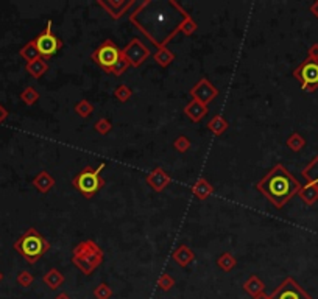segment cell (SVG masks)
Returning <instances> with one entry per match:
<instances>
[{
	"label": "cell",
	"mask_w": 318,
	"mask_h": 299,
	"mask_svg": "<svg viewBox=\"0 0 318 299\" xmlns=\"http://www.w3.org/2000/svg\"><path fill=\"white\" fill-rule=\"evenodd\" d=\"M187 16L189 13L175 0H145L130 14V22L162 49L176 36Z\"/></svg>",
	"instance_id": "6da1fadb"
},
{
	"label": "cell",
	"mask_w": 318,
	"mask_h": 299,
	"mask_svg": "<svg viewBox=\"0 0 318 299\" xmlns=\"http://www.w3.org/2000/svg\"><path fill=\"white\" fill-rule=\"evenodd\" d=\"M256 189L274 207L282 209L295 195H298L301 182L282 164H276L256 184Z\"/></svg>",
	"instance_id": "7a4b0ae2"
},
{
	"label": "cell",
	"mask_w": 318,
	"mask_h": 299,
	"mask_svg": "<svg viewBox=\"0 0 318 299\" xmlns=\"http://www.w3.org/2000/svg\"><path fill=\"white\" fill-rule=\"evenodd\" d=\"M13 246L30 265H34L52 248L50 242L34 228H28Z\"/></svg>",
	"instance_id": "3957f363"
},
{
	"label": "cell",
	"mask_w": 318,
	"mask_h": 299,
	"mask_svg": "<svg viewBox=\"0 0 318 299\" xmlns=\"http://www.w3.org/2000/svg\"><path fill=\"white\" fill-rule=\"evenodd\" d=\"M103 249L94 240H84L78 243L72 251V262L75 267L86 276L92 274L103 264Z\"/></svg>",
	"instance_id": "277c9868"
},
{
	"label": "cell",
	"mask_w": 318,
	"mask_h": 299,
	"mask_svg": "<svg viewBox=\"0 0 318 299\" xmlns=\"http://www.w3.org/2000/svg\"><path fill=\"white\" fill-rule=\"evenodd\" d=\"M103 168H104V162H101L98 165V168H92L91 165H86L80 173H77L72 178V185L86 200H91L104 185V179L100 176V172Z\"/></svg>",
	"instance_id": "5b68a950"
},
{
	"label": "cell",
	"mask_w": 318,
	"mask_h": 299,
	"mask_svg": "<svg viewBox=\"0 0 318 299\" xmlns=\"http://www.w3.org/2000/svg\"><path fill=\"white\" fill-rule=\"evenodd\" d=\"M120 58H122V50L111 39H104L91 55V59L98 67H101L106 73H111L113 67L119 62Z\"/></svg>",
	"instance_id": "8992f818"
},
{
	"label": "cell",
	"mask_w": 318,
	"mask_h": 299,
	"mask_svg": "<svg viewBox=\"0 0 318 299\" xmlns=\"http://www.w3.org/2000/svg\"><path fill=\"white\" fill-rule=\"evenodd\" d=\"M52 20H49L46 28L42 30L34 39H33V44L39 53V56L42 59H50L52 56H55L61 49H62V41L52 31Z\"/></svg>",
	"instance_id": "52a82bcc"
},
{
	"label": "cell",
	"mask_w": 318,
	"mask_h": 299,
	"mask_svg": "<svg viewBox=\"0 0 318 299\" xmlns=\"http://www.w3.org/2000/svg\"><path fill=\"white\" fill-rule=\"evenodd\" d=\"M293 77L300 81L301 89L306 92H315L318 89V61L306 58L293 70Z\"/></svg>",
	"instance_id": "ba28073f"
},
{
	"label": "cell",
	"mask_w": 318,
	"mask_h": 299,
	"mask_svg": "<svg viewBox=\"0 0 318 299\" xmlns=\"http://www.w3.org/2000/svg\"><path fill=\"white\" fill-rule=\"evenodd\" d=\"M150 55H152L150 49H148L147 46H144L142 41L137 39V38L131 39L122 50V56L128 61L130 67H134V69L140 67L142 64L150 58Z\"/></svg>",
	"instance_id": "9c48e42d"
},
{
	"label": "cell",
	"mask_w": 318,
	"mask_h": 299,
	"mask_svg": "<svg viewBox=\"0 0 318 299\" xmlns=\"http://www.w3.org/2000/svg\"><path fill=\"white\" fill-rule=\"evenodd\" d=\"M270 299H312V296L293 277H286L279 287L270 294Z\"/></svg>",
	"instance_id": "30bf717a"
},
{
	"label": "cell",
	"mask_w": 318,
	"mask_h": 299,
	"mask_svg": "<svg viewBox=\"0 0 318 299\" xmlns=\"http://www.w3.org/2000/svg\"><path fill=\"white\" fill-rule=\"evenodd\" d=\"M189 94H190V97H192V100H197V101L207 106L212 100L219 95V91L207 78H201L195 86L190 88Z\"/></svg>",
	"instance_id": "8fae6325"
},
{
	"label": "cell",
	"mask_w": 318,
	"mask_h": 299,
	"mask_svg": "<svg viewBox=\"0 0 318 299\" xmlns=\"http://www.w3.org/2000/svg\"><path fill=\"white\" fill-rule=\"evenodd\" d=\"M97 4L114 20H117L134 5V0H97Z\"/></svg>",
	"instance_id": "7c38bea8"
},
{
	"label": "cell",
	"mask_w": 318,
	"mask_h": 299,
	"mask_svg": "<svg viewBox=\"0 0 318 299\" xmlns=\"http://www.w3.org/2000/svg\"><path fill=\"white\" fill-rule=\"evenodd\" d=\"M145 181H147V184L150 185L155 192H158V194H159V192H164L168 185H170L172 176L168 175L164 168L156 167V168H153L152 172L147 175Z\"/></svg>",
	"instance_id": "4fadbf2b"
},
{
	"label": "cell",
	"mask_w": 318,
	"mask_h": 299,
	"mask_svg": "<svg viewBox=\"0 0 318 299\" xmlns=\"http://www.w3.org/2000/svg\"><path fill=\"white\" fill-rule=\"evenodd\" d=\"M184 114L192 120V122H201L204 119V116L207 114V106L197 101V100H190L186 106H184Z\"/></svg>",
	"instance_id": "5bb4252c"
},
{
	"label": "cell",
	"mask_w": 318,
	"mask_h": 299,
	"mask_svg": "<svg viewBox=\"0 0 318 299\" xmlns=\"http://www.w3.org/2000/svg\"><path fill=\"white\" fill-rule=\"evenodd\" d=\"M31 184L38 192H41V194H47V192H50L52 187L55 185V178L47 172V170H42V172H39L33 178Z\"/></svg>",
	"instance_id": "9a60e30c"
},
{
	"label": "cell",
	"mask_w": 318,
	"mask_h": 299,
	"mask_svg": "<svg viewBox=\"0 0 318 299\" xmlns=\"http://www.w3.org/2000/svg\"><path fill=\"white\" fill-rule=\"evenodd\" d=\"M172 259H173L181 268H186V267H189L190 264H192V262L195 260V254H194V251L190 249L187 245H181V246H178V248L173 251Z\"/></svg>",
	"instance_id": "2e32d148"
},
{
	"label": "cell",
	"mask_w": 318,
	"mask_h": 299,
	"mask_svg": "<svg viewBox=\"0 0 318 299\" xmlns=\"http://www.w3.org/2000/svg\"><path fill=\"white\" fill-rule=\"evenodd\" d=\"M25 69H27V72H28L30 77H33L34 80H39V78H42V77L47 73V70H49V62L39 56L34 61L27 62Z\"/></svg>",
	"instance_id": "e0dca14e"
},
{
	"label": "cell",
	"mask_w": 318,
	"mask_h": 299,
	"mask_svg": "<svg viewBox=\"0 0 318 299\" xmlns=\"http://www.w3.org/2000/svg\"><path fill=\"white\" fill-rule=\"evenodd\" d=\"M212 194H214V185H212L209 181H206L204 178H200L192 187V195L200 201L207 200Z\"/></svg>",
	"instance_id": "ac0fdd59"
},
{
	"label": "cell",
	"mask_w": 318,
	"mask_h": 299,
	"mask_svg": "<svg viewBox=\"0 0 318 299\" xmlns=\"http://www.w3.org/2000/svg\"><path fill=\"white\" fill-rule=\"evenodd\" d=\"M64 281H66L64 274H62V273H61L59 270H56V268L49 270V271L44 274V277H42V282H44L50 290H58L62 284H64Z\"/></svg>",
	"instance_id": "d6986e66"
},
{
	"label": "cell",
	"mask_w": 318,
	"mask_h": 299,
	"mask_svg": "<svg viewBox=\"0 0 318 299\" xmlns=\"http://www.w3.org/2000/svg\"><path fill=\"white\" fill-rule=\"evenodd\" d=\"M301 175L309 184H313L318 189V155L301 170Z\"/></svg>",
	"instance_id": "ffe728a7"
},
{
	"label": "cell",
	"mask_w": 318,
	"mask_h": 299,
	"mask_svg": "<svg viewBox=\"0 0 318 299\" xmlns=\"http://www.w3.org/2000/svg\"><path fill=\"white\" fill-rule=\"evenodd\" d=\"M298 197L303 200V203L306 206H313L318 201V189L313 184L307 182L306 185H301V189L298 192Z\"/></svg>",
	"instance_id": "44dd1931"
},
{
	"label": "cell",
	"mask_w": 318,
	"mask_h": 299,
	"mask_svg": "<svg viewBox=\"0 0 318 299\" xmlns=\"http://www.w3.org/2000/svg\"><path fill=\"white\" fill-rule=\"evenodd\" d=\"M243 290L254 297V296H258L259 293L265 291V284L259 279L256 274H251L243 284Z\"/></svg>",
	"instance_id": "7402d4cb"
},
{
	"label": "cell",
	"mask_w": 318,
	"mask_h": 299,
	"mask_svg": "<svg viewBox=\"0 0 318 299\" xmlns=\"http://www.w3.org/2000/svg\"><path fill=\"white\" fill-rule=\"evenodd\" d=\"M228 128H229L228 120L223 116H220V114L214 116V117L209 120V123H207V130L210 133H214L216 136H222L228 130Z\"/></svg>",
	"instance_id": "603a6c76"
},
{
	"label": "cell",
	"mask_w": 318,
	"mask_h": 299,
	"mask_svg": "<svg viewBox=\"0 0 318 299\" xmlns=\"http://www.w3.org/2000/svg\"><path fill=\"white\" fill-rule=\"evenodd\" d=\"M155 61L159 67H168L170 64L175 61V53L170 50V49H167V47H162V49H158L156 53L153 55Z\"/></svg>",
	"instance_id": "cb8c5ba5"
},
{
	"label": "cell",
	"mask_w": 318,
	"mask_h": 299,
	"mask_svg": "<svg viewBox=\"0 0 318 299\" xmlns=\"http://www.w3.org/2000/svg\"><path fill=\"white\" fill-rule=\"evenodd\" d=\"M74 111L77 113V116H80L81 119H88L92 116L94 113V104L89 100H78L74 106Z\"/></svg>",
	"instance_id": "d4e9b609"
},
{
	"label": "cell",
	"mask_w": 318,
	"mask_h": 299,
	"mask_svg": "<svg viewBox=\"0 0 318 299\" xmlns=\"http://www.w3.org/2000/svg\"><path fill=\"white\" fill-rule=\"evenodd\" d=\"M236 264H237L236 257H234V255H232L229 251H225L222 255H219V259H217V265H219V268H222L223 271H231L232 268L236 267Z\"/></svg>",
	"instance_id": "484cf974"
},
{
	"label": "cell",
	"mask_w": 318,
	"mask_h": 299,
	"mask_svg": "<svg viewBox=\"0 0 318 299\" xmlns=\"http://www.w3.org/2000/svg\"><path fill=\"white\" fill-rule=\"evenodd\" d=\"M286 145L292 150V152H301V150L306 146V139L300 134V133H292L286 142Z\"/></svg>",
	"instance_id": "4316f807"
},
{
	"label": "cell",
	"mask_w": 318,
	"mask_h": 299,
	"mask_svg": "<svg viewBox=\"0 0 318 299\" xmlns=\"http://www.w3.org/2000/svg\"><path fill=\"white\" fill-rule=\"evenodd\" d=\"M39 92L33 88V86H27L22 92H20L19 98L22 100L27 106H33L38 100H39Z\"/></svg>",
	"instance_id": "83f0119b"
},
{
	"label": "cell",
	"mask_w": 318,
	"mask_h": 299,
	"mask_svg": "<svg viewBox=\"0 0 318 299\" xmlns=\"http://www.w3.org/2000/svg\"><path fill=\"white\" fill-rule=\"evenodd\" d=\"M19 55L22 56L27 62H31V61H34L36 58H39V53H38V50H36V47H34V44H33V41L27 42V44L19 50Z\"/></svg>",
	"instance_id": "f1b7e54d"
},
{
	"label": "cell",
	"mask_w": 318,
	"mask_h": 299,
	"mask_svg": "<svg viewBox=\"0 0 318 299\" xmlns=\"http://www.w3.org/2000/svg\"><path fill=\"white\" fill-rule=\"evenodd\" d=\"M131 95H133V92L128 86H126V84H119V86L114 89V97L120 103H126L131 98Z\"/></svg>",
	"instance_id": "f546056e"
},
{
	"label": "cell",
	"mask_w": 318,
	"mask_h": 299,
	"mask_svg": "<svg viewBox=\"0 0 318 299\" xmlns=\"http://www.w3.org/2000/svg\"><path fill=\"white\" fill-rule=\"evenodd\" d=\"M156 285H158L159 290H162V291H170V290L175 287V279H173V277H172L170 274H168V273H164V274L159 276V279H158Z\"/></svg>",
	"instance_id": "4dcf8cb0"
},
{
	"label": "cell",
	"mask_w": 318,
	"mask_h": 299,
	"mask_svg": "<svg viewBox=\"0 0 318 299\" xmlns=\"http://www.w3.org/2000/svg\"><path fill=\"white\" fill-rule=\"evenodd\" d=\"M198 30V25H197V22H195V20L192 19V16H187L186 17V20H184V22H183V25H181V33L184 34V36H192L195 31Z\"/></svg>",
	"instance_id": "1f68e13d"
},
{
	"label": "cell",
	"mask_w": 318,
	"mask_h": 299,
	"mask_svg": "<svg viewBox=\"0 0 318 299\" xmlns=\"http://www.w3.org/2000/svg\"><path fill=\"white\" fill-rule=\"evenodd\" d=\"M94 296L97 299H110L113 296V290L106 282H100L95 288H94Z\"/></svg>",
	"instance_id": "d6a6232c"
},
{
	"label": "cell",
	"mask_w": 318,
	"mask_h": 299,
	"mask_svg": "<svg viewBox=\"0 0 318 299\" xmlns=\"http://www.w3.org/2000/svg\"><path fill=\"white\" fill-rule=\"evenodd\" d=\"M94 130H95L98 134L106 136V134H110V131L113 130V125H111V122H110L108 119L101 117V119H98V120L95 122V125H94Z\"/></svg>",
	"instance_id": "836d02e7"
},
{
	"label": "cell",
	"mask_w": 318,
	"mask_h": 299,
	"mask_svg": "<svg viewBox=\"0 0 318 299\" xmlns=\"http://www.w3.org/2000/svg\"><path fill=\"white\" fill-rule=\"evenodd\" d=\"M192 146V142L189 140V137L186 136H178L175 140H173V148L176 150L178 153H186Z\"/></svg>",
	"instance_id": "e575fe53"
},
{
	"label": "cell",
	"mask_w": 318,
	"mask_h": 299,
	"mask_svg": "<svg viewBox=\"0 0 318 299\" xmlns=\"http://www.w3.org/2000/svg\"><path fill=\"white\" fill-rule=\"evenodd\" d=\"M17 284L20 285V287H25V288H28L33 282H34V276L30 273V271H27V270H22L19 274H17Z\"/></svg>",
	"instance_id": "d590c367"
},
{
	"label": "cell",
	"mask_w": 318,
	"mask_h": 299,
	"mask_svg": "<svg viewBox=\"0 0 318 299\" xmlns=\"http://www.w3.org/2000/svg\"><path fill=\"white\" fill-rule=\"evenodd\" d=\"M130 67V64H128V61H126L123 56L119 59V62L116 64V66L113 67V70H111V75H114V77H122L125 72H126V69Z\"/></svg>",
	"instance_id": "8d00e7d4"
},
{
	"label": "cell",
	"mask_w": 318,
	"mask_h": 299,
	"mask_svg": "<svg viewBox=\"0 0 318 299\" xmlns=\"http://www.w3.org/2000/svg\"><path fill=\"white\" fill-rule=\"evenodd\" d=\"M307 58L318 61V42H315V44H312V46L309 47V50H307Z\"/></svg>",
	"instance_id": "74e56055"
},
{
	"label": "cell",
	"mask_w": 318,
	"mask_h": 299,
	"mask_svg": "<svg viewBox=\"0 0 318 299\" xmlns=\"http://www.w3.org/2000/svg\"><path fill=\"white\" fill-rule=\"evenodd\" d=\"M7 117H8V111H7V108H4V106L0 104V125H2V123L7 120Z\"/></svg>",
	"instance_id": "f35d334b"
},
{
	"label": "cell",
	"mask_w": 318,
	"mask_h": 299,
	"mask_svg": "<svg viewBox=\"0 0 318 299\" xmlns=\"http://www.w3.org/2000/svg\"><path fill=\"white\" fill-rule=\"evenodd\" d=\"M310 13L318 19V0H315V2L310 5Z\"/></svg>",
	"instance_id": "ab89813d"
},
{
	"label": "cell",
	"mask_w": 318,
	"mask_h": 299,
	"mask_svg": "<svg viewBox=\"0 0 318 299\" xmlns=\"http://www.w3.org/2000/svg\"><path fill=\"white\" fill-rule=\"evenodd\" d=\"M55 299H72L67 293H64V291H62V293H59V294H56L55 296Z\"/></svg>",
	"instance_id": "60d3db41"
},
{
	"label": "cell",
	"mask_w": 318,
	"mask_h": 299,
	"mask_svg": "<svg viewBox=\"0 0 318 299\" xmlns=\"http://www.w3.org/2000/svg\"><path fill=\"white\" fill-rule=\"evenodd\" d=\"M253 299H270V294H265V291H262L258 296H254Z\"/></svg>",
	"instance_id": "b9f144b4"
},
{
	"label": "cell",
	"mask_w": 318,
	"mask_h": 299,
	"mask_svg": "<svg viewBox=\"0 0 318 299\" xmlns=\"http://www.w3.org/2000/svg\"><path fill=\"white\" fill-rule=\"evenodd\" d=\"M2 281H4V273L0 271V282H2Z\"/></svg>",
	"instance_id": "7bdbcfd3"
}]
</instances>
